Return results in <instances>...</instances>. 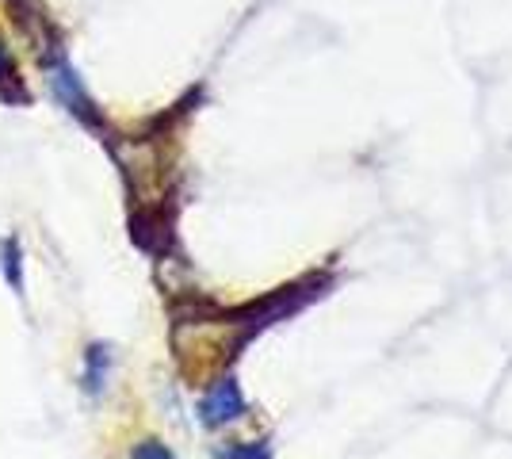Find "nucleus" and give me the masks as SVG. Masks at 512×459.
<instances>
[{"label":"nucleus","mask_w":512,"mask_h":459,"mask_svg":"<svg viewBox=\"0 0 512 459\" xmlns=\"http://www.w3.org/2000/svg\"><path fill=\"white\" fill-rule=\"evenodd\" d=\"M134 459H172L161 444H142V448H134Z\"/></svg>","instance_id":"obj_4"},{"label":"nucleus","mask_w":512,"mask_h":459,"mask_svg":"<svg viewBox=\"0 0 512 459\" xmlns=\"http://www.w3.org/2000/svg\"><path fill=\"white\" fill-rule=\"evenodd\" d=\"M0 96H4V100H23V96H27L20 88V77H16V66H12L4 43H0Z\"/></svg>","instance_id":"obj_2"},{"label":"nucleus","mask_w":512,"mask_h":459,"mask_svg":"<svg viewBox=\"0 0 512 459\" xmlns=\"http://www.w3.org/2000/svg\"><path fill=\"white\" fill-rule=\"evenodd\" d=\"M104 372H107V349L96 345V349H88V391H100L104 387Z\"/></svg>","instance_id":"obj_3"},{"label":"nucleus","mask_w":512,"mask_h":459,"mask_svg":"<svg viewBox=\"0 0 512 459\" xmlns=\"http://www.w3.org/2000/svg\"><path fill=\"white\" fill-rule=\"evenodd\" d=\"M241 414V394H237L234 383H222L218 391L203 402V421L207 425H222V421H234Z\"/></svg>","instance_id":"obj_1"}]
</instances>
